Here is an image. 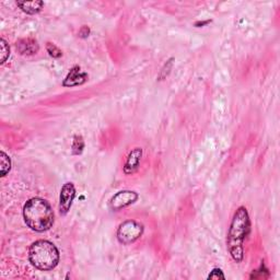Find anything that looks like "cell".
<instances>
[{"label":"cell","instance_id":"obj_1","mask_svg":"<svg viewBox=\"0 0 280 280\" xmlns=\"http://www.w3.org/2000/svg\"><path fill=\"white\" fill-rule=\"evenodd\" d=\"M250 230L251 221L247 208H237L233 218H232L227 237L229 253L236 263H241L243 261V242L249 235Z\"/></svg>","mask_w":280,"mask_h":280},{"label":"cell","instance_id":"obj_2","mask_svg":"<svg viewBox=\"0 0 280 280\" xmlns=\"http://www.w3.org/2000/svg\"><path fill=\"white\" fill-rule=\"evenodd\" d=\"M23 218L30 229L36 232H44L53 227L54 211L49 202L35 197L25 203Z\"/></svg>","mask_w":280,"mask_h":280},{"label":"cell","instance_id":"obj_3","mask_svg":"<svg viewBox=\"0 0 280 280\" xmlns=\"http://www.w3.org/2000/svg\"><path fill=\"white\" fill-rule=\"evenodd\" d=\"M29 259L34 267L39 270H52L59 263V251L52 242L38 240L30 247Z\"/></svg>","mask_w":280,"mask_h":280},{"label":"cell","instance_id":"obj_4","mask_svg":"<svg viewBox=\"0 0 280 280\" xmlns=\"http://www.w3.org/2000/svg\"><path fill=\"white\" fill-rule=\"evenodd\" d=\"M143 225L135 220H127L123 222L117 230V240L119 243L128 245L137 241L142 235Z\"/></svg>","mask_w":280,"mask_h":280},{"label":"cell","instance_id":"obj_5","mask_svg":"<svg viewBox=\"0 0 280 280\" xmlns=\"http://www.w3.org/2000/svg\"><path fill=\"white\" fill-rule=\"evenodd\" d=\"M137 199L138 194L136 192H133V190H122V192H118L111 198L110 208L114 211H117L134 204Z\"/></svg>","mask_w":280,"mask_h":280},{"label":"cell","instance_id":"obj_6","mask_svg":"<svg viewBox=\"0 0 280 280\" xmlns=\"http://www.w3.org/2000/svg\"><path fill=\"white\" fill-rule=\"evenodd\" d=\"M76 197V188L72 183H66L61 187L59 195V213L60 215H67L71 208L72 202Z\"/></svg>","mask_w":280,"mask_h":280},{"label":"cell","instance_id":"obj_7","mask_svg":"<svg viewBox=\"0 0 280 280\" xmlns=\"http://www.w3.org/2000/svg\"><path fill=\"white\" fill-rule=\"evenodd\" d=\"M142 156V149L141 148H135L131 152H129L126 162L124 165V173L126 175H132L136 173L139 169L140 161Z\"/></svg>","mask_w":280,"mask_h":280},{"label":"cell","instance_id":"obj_8","mask_svg":"<svg viewBox=\"0 0 280 280\" xmlns=\"http://www.w3.org/2000/svg\"><path fill=\"white\" fill-rule=\"evenodd\" d=\"M88 80V73L81 71V68L79 66L72 67L70 71L68 72L66 78L63 81L64 87H76L84 85Z\"/></svg>","mask_w":280,"mask_h":280},{"label":"cell","instance_id":"obj_9","mask_svg":"<svg viewBox=\"0 0 280 280\" xmlns=\"http://www.w3.org/2000/svg\"><path fill=\"white\" fill-rule=\"evenodd\" d=\"M17 49L21 55L29 56V55H33V54H36L39 50V46L36 39L28 37V38H22L18 41Z\"/></svg>","mask_w":280,"mask_h":280},{"label":"cell","instance_id":"obj_10","mask_svg":"<svg viewBox=\"0 0 280 280\" xmlns=\"http://www.w3.org/2000/svg\"><path fill=\"white\" fill-rule=\"evenodd\" d=\"M17 6L23 12L28 15H36L43 9L44 3L41 0H33V2H17Z\"/></svg>","mask_w":280,"mask_h":280},{"label":"cell","instance_id":"obj_11","mask_svg":"<svg viewBox=\"0 0 280 280\" xmlns=\"http://www.w3.org/2000/svg\"><path fill=\"white\" fill-rule=\"evenodd\" d=\"M0 168H2V176H6L11 170V160L4 151L0 152Z\"/></svg>","mask_w":280,"mask_h":280},{"label":"cell","instance_id":"obj_12","mask_svg":"<svg viewBox=\"0 0 280 280\" xmlns=\"http://www.w3.org/2000/svg\"><path fill=\"white\" fill-rule=\"evenodd\" d=\"M72 153L73 154H80L83 153L84 148H85V141L81 136H74L73 141H72Z\"/></svg>","mask_w":280,"mask_h":280},{"label":"cell","instance_id":"obj_13","mask_svg":"<svg viewBox=\"0 0 280 280\" xmlns=\"http://www.w3.org/2000/svg\"><path fill=\"white\" fill-rule=\"evenodd\" d=\"M46 51L50 54V56L53 58H60L61 56H63V53H61V51L55 44H53V43L46 44Z\"/></svg>","mask_w":280,"mask_h":280},{"label":"cell","instance_id":"obj_14","mask_svg":"<svg viewBox=\"0 0 280 280\" xmlns=\"http://www.w3.org/2000/svg\"><path fill=\"white\" fill-rule=\"evenodd\" d=\"M0 43H2V64H4L10 55V47L4 38H2Z\"/></svg>","mask_w":280,"mask_h":280},{"label":"cell","instance_id":"obj_15","mask_svg":"<svg viewBox=\"0 0 280 280\" xmlns=\"http://www.w3.org/2000/svg\"><path fill=\"white\" fill-rule=\"evenodd\" d=\"M224 278L225 277L220 268H214L208 276V279H217L218 280V279H224Z\"/></svg>","mask_w":280,"mask_h":280},{"label":"cell","instance_id":"obj_16","mask_svg":"<svg viewBox=\"0 0 280 280\" xmlns=\"http://www.w3.org/2000/svg\"><path fill=\"white\" fill-rule=\"evenodd\" d=\"M89 34H90V29H89L87 25L83 26V28H81V30L79 31V36H80V37H83V38L88 37V36H89Z\"/></svg>","mask_w":280,"mask_h":280},{"label":"cell","instance_id":"obj_17","mask_svg":"<svg viewBox=\"0 0 280 280\" xmlns=\"http://www.w3.org/2000/svg\"><path fill=\"white\" fill-rule=\"evenodd\" d=\"M209 21H206V22H197L196 23V26H198V25H204V24H206V23H208Z\"/></svg>","mask_w":280,"mask_h":280}]
</instances>
